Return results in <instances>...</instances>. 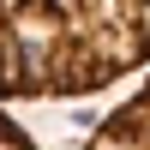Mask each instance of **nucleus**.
Segmentation results:
<instances>
[{
    "mask_svg": "<svg viewBox=\"0 0 150 150\" xmlns=\"http://www.w3.org/2000/svg\"><path fill=\"white\" fill-rule=\"evenodd\" d=\"M150 72V0H0V102H60Z\"/></svg>",
    "mask_w": 150,
    "mask_h": 150,
    "instance_id": "1",
    "label": "nucleus"
},
{
    "mask_svg": "<svg viewBox=\"0 0 150 150\" xmlns=\"http://www.w3.org/2000/svg\"><path fill=\"white\" fill-rule=\"evenodd\" d=\"M78 150H150V72L138 78V90H126L90 126V138H84Z\"/></svg>",
    "mask_w": 150,
    "mask_h": 150,
    "instance_id": "2",
    "label": "nucleus"
},
{
    "mask_svg": "<svg viewBox=\"0 0 150 150\" xmlns=\"http://www.w3.org/2000/svg\"><path fill=\"white\" fill-rule=\"evenodd\" d=\"M0 150H36V138H30V132H24L18 120L6 114V108H0Z\"/></svg>",
    "mask_w": 150,
    "mask_h": 150,
    "instance_id": "3",
    "label": "nucleus"
}]
</instances>
